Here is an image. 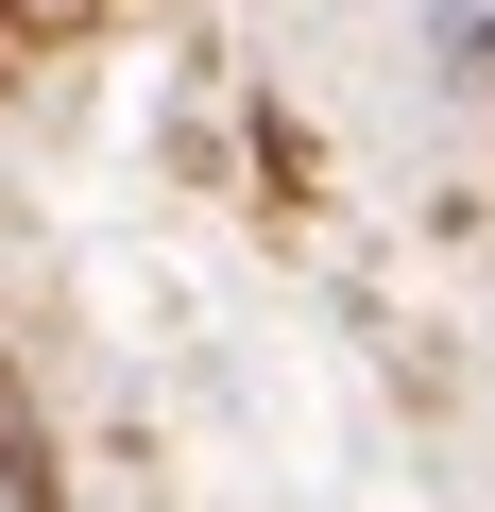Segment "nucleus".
Segmentation results:
<instances>
[]
</instances>
